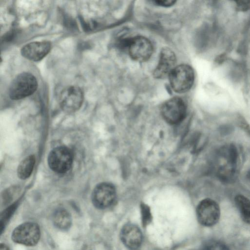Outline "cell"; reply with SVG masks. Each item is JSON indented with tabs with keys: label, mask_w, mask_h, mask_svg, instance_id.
<instances>
[{
	"label": "cell",
	"mask_w": 250,
	"mask_h": 250,
	"mask_svg": "<svg viewBox=\"0 0 250 250\" xmlns=\"http://www.w3.org/2000/svg\"><path fill=\"white\" fill-rule=\"evenodd\" d=\"M215 162L218 179L225 184L234 183L239 171V153L237 147L232 143L222 146L217 151Z\"/></svg>",
	"instance_id": "cell-1"
},
{
	"label": "cell",
	"mask_w": 250,
	"mask_h": 250,
	"mask_svg": "<svg viewBox=\"0 0 250 250\" xmlns=\"http://www.w3.org/2000/svg\"><path fill=\"white\" fill-rule=\"evenodd\" d=\"M36 78L29 72H22L12 81L9 88V96L12 100H18L32 95L38 88Z\"/></svg>",
	"instance_id": "cell-2"
},
{
	"label": "cell",
	"mask_w": 250,
	"mask_h": 250,
	"mask_svg": "<svg viewBox=\"0 0 250 250\" xmlns=\"http://www.w3.org/2000/svg\"><path fill=\"white\" fill-rule=\"evenodd\" d=\"M168 76L171 88L177 93H184L189 90L194 83L193 70L187 64L175 67Z\"/></svg>",
	"instance_id": "cell-3"
},
{
	"label": "cell",
	"mask_w": 250,
	"mask_h": 250,
	"mask_svg": "<svg viewBox=\"0 0 250 250\" xmlns=\"http://www.w3.org/2000/svg\"><path fill=\"white\" fill-rule=\"evenodd\" d=\"M47 162L51 169L58 173H64L70 168L73 163L71 150L64 146L53 148L49 153Z\"/></svg>",
	"instance_id": "cell-4"
},
{
	"label": "cell",
	"mask_w": 250,
	"mask_h": 250,
	"mask_svg": "<svg viewBox=\"0 0 250 250\" xmlns=\"http://www.w3.org/2000/svg\"><path fill=\"white\" fill-rule=\"evenodd\" d=\"M83 101V93L80 87L69 86L60 93L58 102L62 109L66 113H73L80 109Z\"/></svg>",
	"instance_id": "cell-5"
},
{
	"label": "cell",
	"mask_w": 250,
	"mask_h": 250,
	"mask_svg": "<svg viewBox=\"0 0 250 250\" xmlns=\"http://www.w3.org/2000/svg\"><path fill=\"white\" fill-rule=\"evenodd\" d=\"M40 235V229L38 224L33 222H26L14 229L11 238L15 243L27 246H33L38 243Z\"/></svg>",
	"instance_id": "cell-6"
},
{
	"label": "cell",
	"mask_w": 250,
	"mask_h": 250,
	"mask_svg": "<svg viewBox=\"0 0 250 250\" xmlns=\"http://www.w3.org/2000/svg\"><path fill=\"white\" fill-rule=\"evenodd\" d=\"M197 218L202 225L210 227L214 225L219 220L220 209L214 200L206 198L202 200L196 208Z\"/></svg>",
	"instance_id": "cell-7"
},
{
	"label": "cell",
	"mask_w": 250,
	"mask_h": 250,
	"mask_svg": "<svg viewBox=\"0 0 250 250\" xmlns=\"http://www.w3.org/2000/svg\"><path fill=\"white\" fill-rule=\"evenodd\" d=\"M161 113L167 122L171 125L181 123L186 115V106L184 101L178 97L166 101L161 108Z\"/></svg>",
	"instance_id": "cell-8"
},
{
	"label": "cell",
	"mask_w": 250,
	"mask_h": 250,
	"mask_svg": "<svg viewBox=\"0 0 250 250\" xmlns=\"http://www.w3.org/2000/svg\"><path fill=\"white\" fill-rule=\"evenodd\" d=\"M115 187L109 183H102L94 188L91 195L93 205L99 209H104L111 206L116 198Z\"/></svg>",
	"instance_id": "cell-9"
},
{
	"label": "cell",
	"mask_w": 250,
	"mask_h": 250,
	"mask_svg": "<svg viewBox=\"0 0 250 250\" xmlns=\"http://www.w3.org/2000/svg\"><path fill=\"white\" fill-rule=\"evenodd\" d=\"M127 50L133 60L142 62L150 58L153 52V46L147 38L137 36L130 39Z\"/></svg>",
	"instance_id": "cell-10"
},
{
	"label": "cell",
	"mask_w": 250,
	"mask_h": 250,
	"mask_svg": "<svg viewBox=\"0 0 250 250\" xmlns=\"http://www.w3.org/2000/svg\"><path fill=\"white\" fill-rule=\"evenodd\" d=\"M51 44L47 41H36L26 44L21 48V53L25 59L39 62L50 51Z\"/></svg>",
	"instance_id": "cell-11"
},
{
	"label": "cell",
	"mask_w": 250,
	"mask_h": 250,
	"mask_svg": "<svg viewBox=\"0 0 250 250\" xmlns=\"http://www.w3.org/2000/svg\"><path fill=\"white\" fill-rule=\"evenodd\" d=\"M175 63L174 53L169 48H164L161 52L158 65L153 72L154 77L162 79L169 76L174 68Z\"/></svg>",
	"instance_id": "cell-12"
},
{
	"label": "cell",
	"mask_w": 250,
	"mask_h": 250,
	"mask_svg": "<svg viewBox=\"0 0 250 250\" xmlns=\"http://www.w3.org/2000/svg\"><path fill=\"white\" fill-rule=\"evenodd\" d=\"M120 237L124 244L131 250L138 248L142 242V233L140 229L132 224L125 225L122 229Z\"/></svg>",
	"instance_id": "cell-13"
},
{
	"label": "cell",
	"mask_w": 250,
	"mask_h": 250,
	"mask_svg": "<svg viewBox=\"0 0 250 250\" xmlns=\"http://www.w3.org/2000/svg\"><path fill=\"white\" fill-rule=\"evenodd\" d=\"M54 226L61 230H67L71 225L72 218L70 214L65 209H58L52 216Z\"/></svg>",
	"instance_id": "cell-14"
},
{
	"label": "cell",
	"mask_w": 250,
	"mask_h": 250,
	"mask_svg": "<svg viewBox=\"0 0 250 250\" xmlns=\"http://www.w3.org/2000/svg\"><path fill=\"white\" fill-rule=\"evenodd\" d=\"M234 202L243 220L250 224V200L243 195L238 194L234 198Z\"/></svg>",
	"instance_id": "cell-15"
},
{
	"label": "cell",
	"mask_w": 250,
	"mask_h": 250,
	"mask_svg": "<svg viewBox=\"0 0 250 250\" xmlns=\"http://www.w3.org/2000/svg\"><path fill=\"white\" fill-rule=\"evenodd\" d=\"M35 164V157L34 155L28 156L22 160L17 169L19 178L22 180L29 178L33 170Z\"/></svg>",
	"instance_id": "cell-16"
},
{
	"label": "cell",
	"mask_w": 250,
	"mask_h": 250,
	"mask_svg": "<svg viewBox=\"0 0 250 250\" xmlns=\"http://www.w3.org/2000/svg\"><path fill=\"white\" fill-rule=\"evenodd\" d=\"M200 250H229V249L222 242L211 240L205 243Z\"/></svg>",
	"instance_id": "cell-17"
},
{
	"label": "cell",
	"mask_w": 250,
	"mask_h": 250,
	"mask_svg": "<svg viewBox=\"0 0 250 250\" xmlns=\"http://www.w3.org/2000/svg\"><path fill=\"white\" fill-rule=\"evenodd\" d=\"M17 206V203L14 204L8 208L6 209L0 215V226L1 231L5 226L8 220L10 218L13 212L14 211Z\"/></svg>",
	"instance_id": "cell-18"
},
{
	"label": "cell",
	"mask_w": 250,
	"mask_h": 250,
	"mask_svg": "<svg viewBox=\"0 0 250 250\" xmlns=\"http://www.w3.org/2000/svg\"><path fill=\"white\" fill-rule=\"evenodd\" d=\"M236 120V123L238 126L245 132L247 135L250 137V124L242 116H238Z\"/></svg>",
	"instance_id": "cell-19"
},
{
	"label": "cell",
	"mask_w": 250,
	"mask_h": 250,
	"mask_svg": "<svg viewBox=\"0 0 250 250\" xmlns=\"http://www.w3.org/2000/svg\"><path fill=\"white\" fill-rule=\"evenodd\" d=\"M237 9L242 12H246L250 9V1L247 0H237L236 1Z\"/></svg>",
	"instance_id": "cell-20"
},
{
	"label": "cell",
	"mask_w": 250,
	"mask_h": 250,
	"mask_svg": "<svg viewBox=\"0 0 250 250\" xmlns=\"http://www.w3.org/2000/svg\"><path fill=\"white\" fill-rule=\"evenodd\" d=\"M142 212L143 222L146 224L150 217L149 210L146 207L143 206L142 208Z\"/></svg>",
	"instance_id": "cell-21"
},
{
	"label": "cell",
	"mask_w": 250,
	"mask_h": 250,
	"mask_svg": "<svg viewBox=\"0 0 250 250\" xmlns=\"http://www.w3.org/2000/svg\"><path fill=\"white\" fill-rule=\"evenodd\" d=\"M154 3H156L157 5L163 6H170L171 5L174 4L175 1L174 0H155L153 1Z\"/></svg>",
	"instance_id": "cell-22"
},
{
	"label": "cell",
	"mask_w": 250,
	"mask_h": 250,
	"mask_svg": "<svg viewBox=\"0 0 250 250\" xmlns=\"http://www.w3.org/2000/svg\"><path fill=\"white\" fill-rule=\"evenodd\" d=\"M225 59V55L224 54H221L216 59L217 63H222L224 61Z\"/></svg>",
	"instance_id": "cell-23"
},
{
	"label": "cell",
	"mask_w": 250,
	"mask_h": 250,
	"mask_svg": "<svg viewBox=\"0 0 250 250\" xmlns=\"http://www.w3.org/2000/svg\"><path fill=\"white\" fill-rule=\"evenodd\" d=\"M0 250H9V249L6 245L4 244H1Z\"/></svg>",
	"instance_id": "cell-24"
},
{
	"label": "cell",
	"mask_w": 250,
	"mask_h": 250,
	"mask_svg": "<svg viewBox=\"0 0 250 250\" xmlns=\"http://www.w3.org/2000/svg\"><path fill=\"white\" fill-rule=\"evenodd\" d=\"M248 66L250 69V50L249 51L248 55Z\"/></svg>",
	"instance_id": "cell-25"
},
{
	"label": "cell",
	"mask_w": 250,
	"mask_h": 250,
	"mask_svg": "<svg viewBox=\"0 0 250 250\" xmlns=\"http://www.w3.org/2000/svg\"><path fill=\"white\" fill-rule=\"evenodd\" d=\"M246 177L250 181V169L247 172Z\"/></svg>",
	"instance_id": "cell-26"
}]
</instances>
